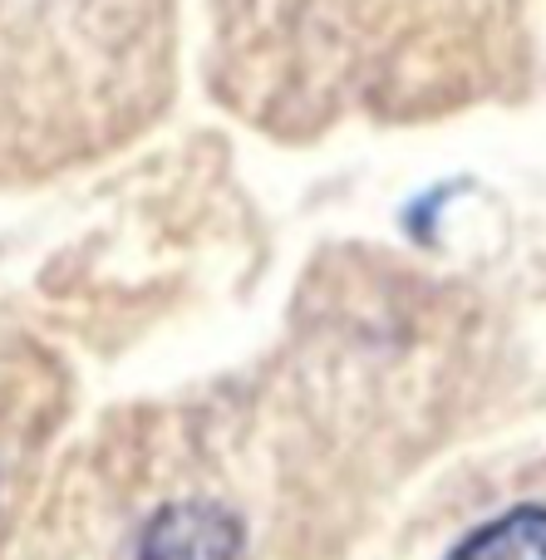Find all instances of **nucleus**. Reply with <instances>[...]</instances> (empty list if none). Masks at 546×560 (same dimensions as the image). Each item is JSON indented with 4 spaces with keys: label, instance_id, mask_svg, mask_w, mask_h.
<instances>
[{
    "label": "nucleus",
    "instance_id": "obj_1",
    "mask_svg": "<svg viewBox=\"0 0 546 560\" xmlns=\"http://www.w3.org/2000/svg\"><path fill=\"white\" fill-rule=\"evenodd\" d=\"M449 560H546V506H518L478 526Z\"/></svg>",
    "mask_w": 546,
    "mask_h": 560
}]
</instances>
